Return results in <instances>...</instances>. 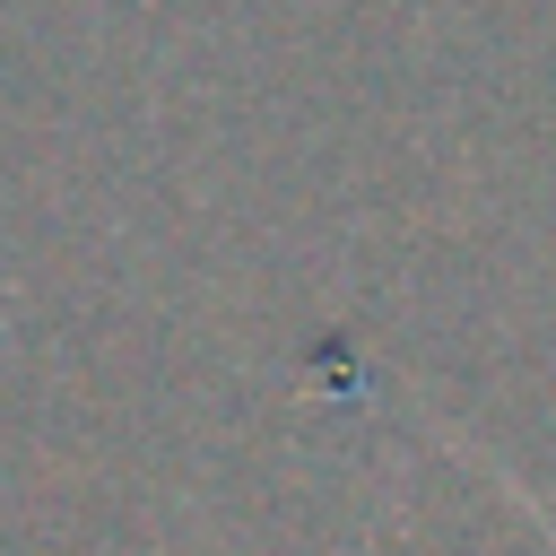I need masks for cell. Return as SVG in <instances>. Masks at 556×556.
<instances>
[{
  "mask_svg": "<svg viewBox=\"0 0 556 556\" xmlns=\"http://www.w3.org/2000/svg\"><path fill=\"white\" fill-rule=\"evenodd\" d=\"M504 495H513V504H521V513H530V521H539V530H547V547H556V513H547V504H539V495H530V486H513V478H504Z\"/></svg>",
  "mask_w": 556,
  "mask_h": 556,
  "instance_id": "obj_1",
  "label": "cell"
}]
</instances>
